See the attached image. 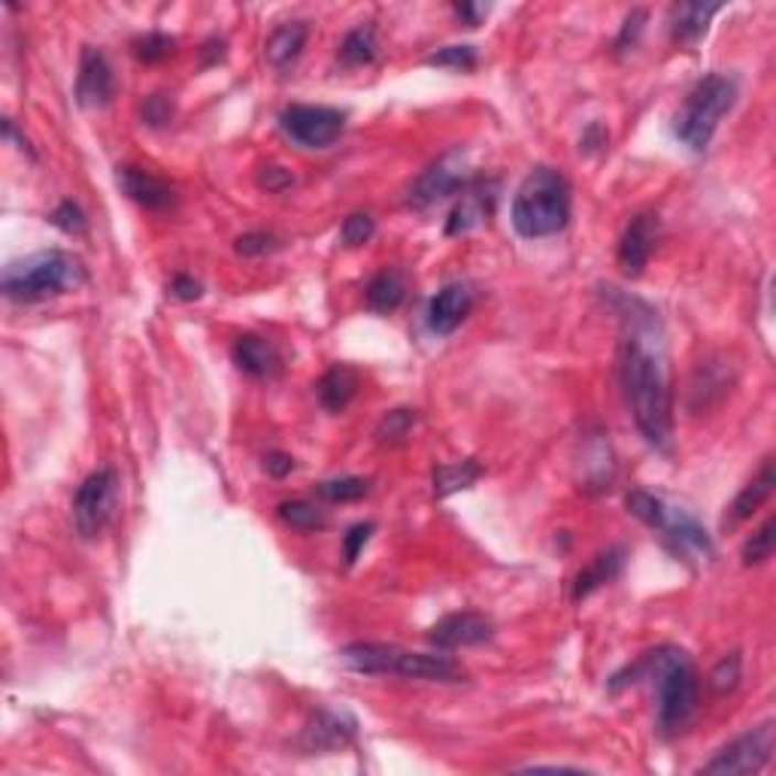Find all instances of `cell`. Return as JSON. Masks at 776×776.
<instances>
[{
  "instance_id": "1",
  "label": "cell",
  "mask_w": 776,
  "mask_h": 776,
  "mask_svg": "<svg viewBox=\"0 0 776 776\" xmlns=\"http://www.w3.org/2000/svg\"><path fill=\"white\" fill-rule=\"evenodd\" d=\"M628 337L622 343V386L634 412L640 434L655 449L670 446L673 416H670V388H667L665 355L655 340V319L646 310L628 319Z\"/></svg>"
},
{
  "instance_id": "2",
  "label": "cell",
  "mask_w": 776,
  "mask_h": 776,
  "mask_svg": "<svg viewBox=\"0 0 776 776\" xmlns=\"http://www.w3.org/2000/svg\"><path fill=\"white\" fill-rule=\"evenodd\" d=\"M646 679L655 691V719L661 734H677L689 725L691 715L698 713V670L686 649L679 646H655L643 655L640 661H634L625 670H618L616 677L606 682L610 691H622L630 682Z\"/></svg>"
},
{
  "instance_id": "3",
  "label": "cell",
  "mask_w": 776,
  "mask_h": 776,
  "mask_svg": "<svg viewBox=\"0 0 776 776\" xmlns=\"http://www.w3.org/2000/svg\"><path fill=\"white\" fill-rule=\"evenodd\" d=\"M513 228L525 240L556 237L570 222V182L556 168H534L513 197Z\"/></svg>"
},
{
  "instance_id": "4",
  "label": "cell",
  "mask_w": 776,
  "mask_h": 776,
  "mask_svg": "<svg viewBox=\"0 0 776 776\" xmlns=\"http://www.w3.org/2000/svg\"><path fill=\"white\" fill-rule=\"evenodd\" d=\"M340 661L364 677H403L419 682H461L464 667L449 655L410 653L388 643H349L340 649Z\"/></svg>"
},
{
  "instance_id": "5",
  "label": "cell",
  "mask_w": 776,
  "mask_h": 776,
  "mask_svg": "<svg viewBox=\"0 0 776 776\" xmlns=\"http://www.w3.org/2000/svg\"><path fill=\"white\" fill-rule=\"evenodd\" d=\"M85 282V267L76 255L64 249H46L12 261L3 270V294L15 303H36L79 289Z\"/></svg>"
},
{
  "instance_id": "6",
  "label": "cell",
  "mask_w": 776,
  "mask_h": 776,
  "mask_svg": "<svg viewBox=\"0 0 776 776\" xmlns=\"http://www.w3.org/2000/svg\"><path fill=\"white\" fill-rule=\"evenodd\" d=\"M737 100V83L725 73H710L694 85L673 119V137L689 146L691 152H703L713 140L719 121Z\"/></svg>"
},
{
  "instance_id": "7",
  "label": "cell",
  "mask_w": 776,
  "mask_h": 776,
  "mask_svg": "<svg viewBox=\"0 0 776 776\" xmlns=\"http://www.w3.org/2000/svg\"><path fill=\"white\" fill-rule=\"evenodd\" d=\"M473 164L467 149H449L428 170H422L412 185L407 188V204L412 209H428V206L446 201L452 194H461L471 185Z\"/></svg>"
},
{
  "instance_id": "8",
  "label": "cell",
  "mask_w": 776,
  "mask_h": 776,
  "mask_svg": "<svg viewBox=\"0 0 776 776\" xmlns=\"http://www.w3.org/2000/svg\"><path fill=\"white\" fill-rule=\"evenodd\" d=\"M119 504V476L112 467L88 473L73 495V525L85 540H95L107 528Z\"/></svg>"
},
{
  "instance_id": "9",
  "label": "cell",
  "mask_w": 776,
  "mask_h": 776,
  "mask_svg": "<svg viewBox=\"0 0 776 776\" xmlns=\"http://www.w3.org/2000/svg\"><path fill=\"white\" fill-rule=\"evenodd\" d=\"M776 750V725L774 722H762L758 728H752L746 734H740L731 743H725L722 750L715 752L710 762L703 764L701 774H719V776H746L758 774L767 767V762L774 758Z\"/></svg>"
},
{
  "instance_id": "10",
  "label": "cell",
  "mask_w": 776,
  "mask_h": 776,
  "mask_svg": "<svg viewBox=\"0 0 776 776\" xmlns=\"http://www.w3.org/2000/svg\"><path fill=\"white\" fill-rule=\"evenodd\" d=\"M279 128L301 149H327L346 131V112L319 104H291L279 112Z\"/></svg>"
},
{
  "instance_id": "11",
  "label": "cell",
  "mask_w": 776,
  "mask_h": 776,
  "mask_svg": "<svg viewBox=\"0 0 776 776\" xmlns=\"http://www.w3.org/2000/svg\"><path fill=\"white\" fill-rule=\"evenodd\" d=\"M112 95H116V76L107 55L100 48L85 46L76 73V104L83 109H100L107 107Z\"/></svg>"
},
{
  "instance_id": "12",
  "label": "cell",
  "mask_w": 776,
  "mask_h": 776,
  "mask_svg": "<svg viewBox=\"0 0 776 776\" xmlns=\"http://www.w3.org/2000/svg\"><path fill=\"white\" fill-rule=\"evenodd\" d=\"M355 719L349 713H337V710H315L310 715V722L301 731V750L310 755H322V752H337L343 746H349L355 740Z\"/></svg>"
},
{
  "instance_id": "13",
  "label": "cell",
  "mask_w": 776,
  "mask_h": 776,
  "mask_svg": "<svg viewBox=\"0 0 776 776\" xmlns=\"http://www.w3.org/2000/svg\"><path fill=\"white\" fill-rule=\"evenodd\" d=\"M658 242V216L655 213H640L628 222L616 249V261L625 277H640Z\"/></svg>"
},
{
  "instance_id": "14",
  "label": "cell",
  "mask_w": 776,
  "mask_h": 776,
  "mask_svg": "<svg viewBox=\"0 0 776 776\" xmlns=\"http://www.w3.org/2000/svg\"><path fill=\"white\" fill-rule=\"evenodd\" d=\"M476 291L471 282H449L428 303V331L436 337H449L471 315Z\"/></svg>"
},
{
  "instance_id": "15",
  "label": "cell",
  "mask_w": 776,
  "mask_h": 776,
  "mask_svg": "<svg viewBox=\"0 0 776 776\" xmlns=\"http://www.w3.org/2000/svg\"><path fill=\"white\" fill-rule=\"evenodd\" d=\"M492 637V622L483 613H449L428 630V643L440 653L464 649V646H479Z\"/></svg>"
},
{
  "instance_id": "16",
  "label": "cell",
  "mask_w": 776,
  "mask_h": 776,
  "mask_svg": "<svg viewBox=\"0 0 776 776\" xmlns=\"http://www.w3.org/2000/svg\"><path fill=\"white\" fill-rule=\"evenodd\" d=\"M116 182H119L121 194H128L133 204L143 206L149 213H164V209H170V206L176 204L173 185L143 168L125 164V168H119V173H116Z\"/></svg>"
},
{
  "instance_id": "17",
  "label": "cell",
  "mask_w": 776,
  "mask_h": 776,
  "mask_svg": "<svg viewBox=\"0 0 776 776\" xmlns=\"http://www.w3.org/2000/svg\"><path fill=\"white\" fill-rule=\"evenodd\" d=\"M658 531L665 534V540L670 543V549H673L677 556L713 558L715 549H713V540H710V534H707V528H703L701 521L694 519V516H689L686 509L667 507V516Z\"/></svg>"
},
{
  "instance_id": "18",
  "label": "cell",
  "mask_w": 776,
  "mask_h": 776,
  "mask_svg": "<svg viewBox=\"0 0 776 776\" xmlns=\"http://www.w3.org/2000/svg\"><path fill=\"white\" fill-rule=\"evenodd\" d=\"M734 382L731 376V367H725V358H707V362L698 364V370L691 376L689 382V407L694 412L707 410L713 407L715 400L725 398V391Z\"/></svg>"
},
{
  "instance_id": "19",
  "label": "cell",
  "mask_w": 776,
  "mask_h": 776,
  "mask_svg": "<svg viewBox=\"0 0 776 776\" xmlns=\"http://www.w3.org/2000/svg\"><path fill=\"white\" fill-rule=\"evenodd\" d=\"M625 558H628V552H625L622 546H610L604 552H597V556L576 573V580H573V601H585V597L597 592L601 585L616 580L618 573H622V568H625Z\"/></svg>"
},
{
  "instance_id": "20",
  "label": "cell",
  "mask_w": 776,
  "mask_h": 776,
  "mask_svg": "<svg viewBox=\"0 0 776 776\" xmlns=\"http://www.w3.org/2000/svg\"><path fill=\"white\" fill-rule=\"evenodd\" d=\"M774 485H776L774 459H764L762 471L755 473L750 483L743 485V492H740V495L734 497V504L728 507V516H725L728 528H734V525H740V521L752 519L764 500L774 495Z\"/></svg>"
},
{
  "instance_id": "21",
  "label": "cell",
  "mask_w": 776,
  "mask_h": 776,
  "mask_svg": "<svg viewBox=\"0 0 776 776\" xmlns=\"http://www.w3.org/2000/svg\"><path fill=\"white\" fill-rule=\"evenodd\" d=\"M310 28L306 22H282L277 24L265 43V58L270 67L277 71H289L294 61L301 58L303 46H306Z\"/></svg>"
},
{
  "instance_id": "22",
  "label": "cell",
  "mask_w": 776,
  "mask_h": 776,
  "mask_svg": "<svg viewBox=\"0 0 776 776\" xmlns=\"http://www.w3.org/2000/svg\"><path fill=\"white\" fill-rule=\"evenodd\" d=\"M722 10V3H677L670 10V36L679 46L698 43L707 28L713 22L715 12Z\"/></svg>"
},
{
  "instance_id": "23",
  "label": "cell",
  "mask_w": 776,
  "mask_h": 776,
  "mask_svg": "<svg viewBox=\"0 0 776 776\" xmlns=\"http://www.w3.org/2000/svg\"><path fill=\"white\" fill-rule=\"evenodd\" d=\"M230 358L240 367L242 374L249 376H273L279 370V352L273 349V343L255 334H242L230 349Z\"/></svg>"
},
{
  "instance_id": "24",
  "label": "cell",
  "mask_w": 776,
  "mask_h": 776,
  "mask_svg": "<svg viewBox=\"0 0 776 776\" xmlns=\"http://www.w3.org/2000/svg\"><path fill=\"white\" fill-rule=\"evenodd\" d=\"M362 379L352 370L349 364H334L322 379H319V400L327 412H343L358 395Z\"/></svg>"
},
{
  "instance_id": "25",
  "label": "cell",
  "mask_w": 776,
  "mask_h": 776,
  "mask_svg": "<svg viewBox=\"0 0 776 776\" xmlns=\"http://www.w3.org/2000/svg\"><path fill=\"white\" fill-rule=\"evenodd\" d=\"M492 201H495V194H485L483 188H471V185H467L459 204L452 206V213H449V237H459V234L479 228L485 218H488V213H492Z\"/></svg>"
},
{
  "instance_id": "26",
  "label": "cell",
  "mask_w": 776,
  "mask_h": 776,
  "mask_svg": "<svg viewBox=\"0 0 776 776\" xmlns=\"http://www.w3.org/2000/svg\"><path fill=\"white\" fill-rule=\"evenodd\" d=\"M403 294H407V279H403V273H400L398 267L379 270L376 277H370L367 289H364L367 306L379 315L395 313L400 303H403Z\"/></svg>"
},
{
  "instance_id": "27",
  "label": "cell",
  "mask_w": 776,
  "mask_h": 776,
  "mask_svg": "<svg viewBox=\"0 0 776 776\" xmlns=\"http://www.w3.org/2000/svg\"><path fill=\"white\" fill-rule=\"evenodd\" d=\"M376 48H379V43H376L374 24H358L340 40L337 58L343 67H364V64L376 61Z\"/></svg>"
},
{
  "instance_id": "28",
  "label": "cell",
  "mask_w": 776,
  "mask_h": 776,
  "mask_svg": "<svg viewBox=\"0 0 776 776\" xmlns=\"http://www.w3.org/2000/svg\"><path fill=\"white\" fill-rule=\"evenodd\" d=\"M479 476H483V464L473 459L440 464L434 471V495L449 497L455 495V492H464V488H471Z\"/></svg>"
},
{
  "instance_id": "29",
  "label": "cell",
  "mask_w": 776,
  "mask_h": 776,
  "mask_svg": "<svg viewBox=\"0 0 776 776\" xmlns=\"http://www.w3.org/2000/svg\"><path fill=\"white\" fill-rule=\"evenodd\" d=\"M277 516L298 531H322L327 525V513L315 507L310 500H282L277 507Z\"/></svg>"
},
{
  "instance_id": "30",
  "label": "cell",
  "mask_w": 776,
  "mask_h": 776,
  "mask_svg": "<svg viewBox=\"0 0 776 776\" xmlns=\"http://www.w3.org/2000/svg\"><path fill=\"white\" fill-rule=\"evenodd\" d=\"M776 549V519L770 516V519H764L762 528H755V531L746 537V543H743V549H740V558H743V564L746 568H755V564H764L767 558L774 556Z\"/></svg>"
},
{
  "instance_id": "31",
  "label": "cell",
  "mask_w": 776,
  "mask_h": 776,
  "mask_svg": "<svg viewBox=\"0 0 776 776\" xmlns=\"http://www.w3.org/2000/svg\"><path fill=\"white\" fill-rule=\"evenodd\" d=\"M416 424V412L412 410H391L382 416V422L376 424V443L379 446H398L407 440V434Z\"/></svg>"
},
{
  "instance_id": "32",
  "label": "cell",
  "mask_w": 776,
  "mask_h": 776,
  "mask_svg": "<svg viewBox=\"0 0 776 776\" xmlns=\"http://www.w3.org/2000/svg\"><path fill=\"white\" fill-rule=\"evenodd\" d=\"M625 504H628L630 516H637L643 525H649L655 531L661 528V521H665L667 516V504L661 497L649 495V492H643V488H634V492H628V497H625Z\"/></svg>"
},
{
  "instance_id": "33",
  "label": "cell",
  "mask_w": 776,
  "mask_h": 776,
  "mask_svg": "<svg viewBox=\"0 0 776 776\" xmlns=\"http://www.w3.org/2000/svg\"><path fill=\"white\" fill-rule=\"evenodd\" d=\"M367 492H370V483L364 476H340V479H325L319 485V495L331 504H352V500H362Z\"/></svg>"
},
{
  "instance_id": "34",
  "label": "cell",
  "mask_w": 776,
  "mask_h": 776,
  "mask_svg": "<svg viewBox=\"0 0 776 776\" xmlns=\"http://www.w3.org/2000/svg\"><path fill=\"white\" fill-rule=\"evenodd\" d=\"M740 677H743V658L740 653H728L715 661L707 682H710L713 694H731L740 686Z\"/></svg>"
},
{
  "instance_id": "35",
  "label": "cell",
  "mask_w": 776,
  "mask_h": 776,
  "mask_svg": "<svg viewBox=\"0 0 776 776\" xmlns=\"http://www.w3.org/2000/svg\"><path fill=\"white\" fill-rule=\"evenodd\" d=\"M173 48H176V40L170 34H161V31H152V34L133 40V55L146 61V64H158V61L170 58Z\"/></svg>"
},
{
  "instance_id": "36",
  "label": "cell",
  "mask_w": 776,
  "mask_h": 776,
  "mask_svg": "<svg viewBox=\"0 0 776 776\" xmlns=\"http://www.w3.org/2000/svg\"><path fill=\"white\" fill-rule=\"evenodd\" d=\"M476 48L473 46H443L428 58L431 67H446V71H473L476 67Z\"/></svg>"
},
{
  "instance_id": "37",
  "label": "cell",
  "mask_w": 776,
  "mask_h": 776,
  "mask_svg": "<svg viewBox=\"0 0 776 776\" xmlns=\"http://www.w3.org/2000/svg\"><path fill=\"white\" fill-rule=\"evenodd\" d=\"M374 218L367 216V213H352V216L340 225V242L349 246V249H358V246H364V242L374 237Z\"/></svg>"
},
{
  "instance_id": "38",
  "label": "cell",
  "mask_w": 776,
  "mask_h": 776,
  "mask_svg": "<svg viewBox=\"0 0 776 776\" xmlns=\"http://www.w3.org/2000/svg\"><path fill=\"white\" fill-rule=\"evenodd\" d=\"M48 222H52L58 230H64V234H83L85 230L83 206L76 204V201H61V204L52 209Z\"/></svg>"
},
{
  "instance_id": "39",
  "label": "cell",
  "mask_w": 776,
  "mask_h": 776,
  "mask_svg": "<svg viewBox=\"0 0 776 776\" xmlns=\"http://www.w3.org/2000/svg\"><path fill=\"white\" fill-rule=\"evenodd\" d=\"M374 528V521H358V525H352L349 531L343 534V561L346 564H355V558L362 556V549L370 540Z\"/></svg>"
},
{
  "instance_id": "40",
  "label": "cell",
  "mask_w": 776,
  "mask_h": 776,
  "mask_svg": "<svg viewBox=\"0 0 776 776\" xmlns=\"http://www.w3.org/2000/svg\"><path fill=\"white\" fill-rule=\"evenodd\" d=\"M237 255L242 258H255V255H267L270 249H277V237L273 234H265V230H252V234H242L237 237Z\"/></svg>"
},
{
  "instance_id": "41",
  "label": "cell",
  "mask_w": 776,
  "mask_h": 776,
  "mask_svg": "<svg viewBox=\"0 0 776 776\" xmlns=\"http://www.w3.org/2000/svg\"><path fill=\"white\" fill-rule=\"evenodd\" d=\"M643 24H646V10H630L625 15V24L616 36V52H628V48L637 46V40L643 34Z\"/></svg>"
},
{
  "instance_id": "42",
  "label": "cell",
  "mask_w": 776,
  "mask_h": 776,
  "mask_svg": "<svg viewBox=\"0 0 776 776\" xmlns=\"http://www.w3.org/2000/svg\"><path fill=\"white\" fill-rule=\"evenodd\" d=\"M173 119V100L164 95H152L143 100V121L152 128H161Z\"/></svg>"
},
{
  "instance_id": "43",
  "label": "cell",
  "mask_w": 776,
  "mask_h": 776,
  "mask_svg": "<svg viewBox=\"0 0 776 776\" xmlns=\"http://www.w3.org/2000/svg\"><path fill=\"white\" fill-rule=\"evenodd\" d=\"M258 185L267 188V192H282V188L291 185V173L285 168L270 164V168H261V173H258Z\"/></svg>"
},
{
  "instance_id": "44",
  "label": "cell",
  "mask_w": 776,
  "mask_h": 776,
  "mask_svg": "<svg viewBox=\"0 0 776 776\" xmlns=\"http://www.w3.org/2000/svg\"><path fill=\"white\" fill-rule=\"evenodd\" d=\"M170 294L173 298H180V301H197L201 294H204V289H201V282L192 277H173V282H170Z\"/></svg>"
},
{
  "instance_id": "45",
  "label": "cell",
  "mask_w": 776,
  "mask_h": 776,
  "mask_svg": "<svg viewBox=\"0 0 776 776\" xmlns=\"http://www.w3.org/2000/svg\"><path fill=\"white\" fill-rule=\"evenodd\" d=\"M265 471H267V476L282 479V476H289V473L294 471V459H291V455H285V452H267Z\"/></svg>"
},
{
  "instance_id": "46",
  "label": "cell",
  "mask_w": 776,
  "mask_h": 776,
  "mask_svg": "<svg viewBox=\"0 0 776 776\" xmlns=\"http://www.w3.org/2000/svg\"><path fill=\"white\" fill-rule=\"evenodd\" d=\"M455 15L467 28H473V24H479L488 15V7H483V3H455Z\"/></svg>"
},
{
  "instance_id": "47",
  "label": "cell",
  "mask_w": 776,
  "mask_h": 776,
  "mask_svg": "<svg viewBox=\"0 0 776 776\" xmlns=\"http://www.w3.org/2000/svg\"><path fill=\"white\" fill-rule=\"evenodd\" d=\"M222 55H225V40H218V36L206 40L204 43V64H216V61H222Z\"/></svg>"
},
{
  "instance_id": "48",
  "label": "cell",
  "mask_w": 776,
  "mask_h": 776,
  "mask_svg": "<svg viewBox=\"0 0 776 776\" xmlns=\"http://www.w3.org/2000/svg\"><path fill=\"white\" fill-rule=\"evenodd\" d=\"M3 137H7V140H15V143H19V152H28V155L34 158V149L28 146V140H24V137H19V133H15V125H12V119H3Z\"/></svg>"
}]
</instances>
